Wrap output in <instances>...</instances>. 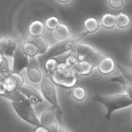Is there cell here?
Here are the masks:
<instances>
[{"mask_svg":"<svg viewBox=\"0 0 132 132\" xmlns=\"http://www.w3.org/2000/svg\"><path fill=\"white\" fill-rule=\"evenodd\" d=\"M86 31L81 32L74 36H71L70 38L65 40H62L52 46L48 50L46 54L39 55L38 57V62L41 67H43L45 62L49 59L59 56L68 51H71L77 43L83 39L88 35Z\"/></svg>","mask_w":132,"mask_h":132,"instance_id":"1","label":"cell"},{"mask_svg":"<svg viewBox=\"0 0 132 132\" xmlns=\"http://www.w3.org/2000/svg\"><path fill=\"white\" fill-rule=\"evenodd\" d=\"M94 99L105 107L106 110L105 117L107 120L110 119L112 113L118 110L125 108L132 105V99L126 94L103 96L96 95Z\"/></svg>","mask_w":132,"mask_h":132,"instance_id":"2","label":"cell"},{"mask_svg":"<svg viewBox=\"0 0 132 132\" xmlns=\"http://www.w3.org/2000/svg\"><path fill=\"white\" fill-rule=\"evenodd\" d=\"M54 84L66 88L74 87L78 81V76L73 72L72 67H68L64 62L59 63L57 70L51 76Z\"/></svg>","mask_w":132,"mask_h":132,"instance_id":"3","label":"cell"},{"mask_svg":"<svg viewBox=\"0 0 132 132\" xmlns=\"http://www.w3.org/2000/svg\"><path fill=\"white\" fill-rule=\"evenodd\" d=\"M41 94L51 104L52 106L56 108L57 115H63V111L58 103L57 95L55 86L52 82H50L45 76L41 82Z\"/></svg>","mask_w":132,"mask_h":132,"instance_id":"4","label":"cell"},{"mask_svg":"<svg viewBox=\"0 0 132 132\" xmlns=\"http://www.w3.org/2000/svg\"><path fill=\"white\" fill-rule=\"evenodd\" d=\"M24 77L21 73L12 72L9 77L3 78L0 77V92L18 90L24 85Z\"/></svg>","mask_w":132,"mask_h":132,"instance_id":"5","label":"cell"},{"mask_svg":"<svg viewBox=\"0 0 132 132\" xmlns=\"http://www.w3.org/2000/svg\"><path fill=\"white\" fill-rule=\"evenodd\" d=\"M0 95L10 100L13 103L16 104L17 105L35 113L34 110L32 108V104L30 103L27 98L19 90H14V91L12 92L5 90L3 92H0Z\"/></svg>","mask_w":132,"mask_h":132,"instance_id":"6","label":"cell"},{"mask_svg":"<svg viewBox=\"0 0 132 132\" xmlns=\"http://www.w3.org/2000/svg\"><path fill=\"white\" fill-rule=\"evenodd\" d=\"M29 66L28 56L24 52L22 46H19L13 57V65L12 71L16 73H21L24 68Z\"/></svg>","mask_w":132,"mask_h":132,"instance_id":"7","label":"cell"},{"mask_svg":"<svg viewBox=\"0 0 132 132\" xmlns=\"http://www.w3.org/2000/svg\"><path fill=\"white\" fill-rule=\"evenodd\" d=\"M12 106L17 114L18 115V116L21 119L24 120L25 122H27L28 123L36 127H39V126H41L40 120L35 115V113L28 110L25 109V108H22V107L17 105L14 103H12Z\"/></svg>","mask_w":132,"mask_h":132,"instance_id":"8","label":"cell"},{"mask_svg":"<svg viewBox=\"0 0 132 132\" xmlns=\"http://www.w3.org/2000/svg\"><path fill=\"white\" fill-rule=\"evenodd\" d=\"M72 50L78 55L80 61L83 60L89 55L100 52V51L97 50L90 44L81 42L77 43Z\"/></svg>","mask_w":132,"mask_h":132,"instance_id":"9","label":"cell"},{"mask_svg":"<svg viewBox=\"0 0 132 132\" xmlns=\"http://www.w3.org/2000/svg\"><path fill=\"white\" fill-rule=\"evenodd\" d=\"M18 90L27 98L32 105L43 102V99L40 93L32 86L23 85V86H20Z\"/></svg>","mask_w":132,"mask_h":132,"instance_id":"10","label":"cell"},{"mask_svg":"<svg viewBox=\"0 0 132 132\" xmlns=\"http://www.w3.org/2000/svg\"><path fill=\"white\" fill-rule=\"evenodd\" d=\"M95 68L90 62L87 60H81L72 67L73 70L77 76H88Z\"/></svg>","mask_w":132,"mask_h":132,"instance_id":"11","label":"cell"},{"mask_svg":"<svg viewBox=\"0 0 132 132\" xmlns=\"http://www.w3.org/2000/svg\"><path fill=\"white\" fill-rule=\"evenodd\" d=\"M116 67V63L111 56L104 58L101 61L98 65L97 68L99 72L103 75H109L115 70Z\"/></svg>","mask_w":132,"mask_h":132,"instance_id":"12","label":"cell"},{"mask_svg":"<svg viewBox=\"0 0 132 132\" xmlns=\"http://www.w3.org/2000/svg\"><path fill=\"white\" fill-rule=\"evenodd\" d=\"M57 114V110L53 106H50L45 110L41 114L40 117V122L42 126L46 127L55 120V116Z\"/></svg>","mask_w":132,"mask_h":132,"instance_id":"13","label":"cell"},{"mask_svg":"<svg viewBox=\"0 0 132 132\" xmlns=\"http://www.w3.org/2000/svg\"><path fill=\"white\" fill-rule=\"evenodd\" d=\"M45 30V24L40 20H36L30 23L28 28V32L32 37L43 36Z\"/></svg>","mask_w":132,"mask_h":132,"instance_id":"14","label":"cell"},{"mask_svg":"<svg viewBox=\"0 0 132 132\" xmlns=\"http://www.w3.org/2000/svg\"><path fill=\"white\" fill-rule=\"evenodd\" d=\"M24 52L30 57H34L37 55H39L40 49L38 45L34 41L30 39L25 41L22 46Z\"/></svg>","mask_w":132,"mask_h":132,"instance_id":"15","label":"cell"},{"mask_svg":"<svg viewBox=\"0 0 132 132\" xmlns=\"http://www.w3.org/2000/svg\"><path fill=\"white\" fill-rule=\"evenodd\" d=\"M27 74L28 79L33 82H41L43 76L41 70L37 67L29 65L27 68Z\"/></svg>","mask_w":132,"mask_h":132,"instance_id":"16","label":"cell"},{"mask_svg":"<svg viewBox=\"0 0 132 132\" xmlns=\"http://www.w3.org/2000/svg\"><path fill=\"white\" fill-rule=\"evenodd\" d=\"M55 37L60 40H65L71 37V30L67 24L60 23L54 31Z\"/></svg>","mask_w":132,"mask_h":132,"instance_id":"17","label":"cell"},{"mask_svg":"<svg viewBox=\"0 0 132 132\" xmlns=\"http://www.w3.org/2000/svg\"><path fill=\"white\" fill-rule=\"evenodd\" d=\"M110 81L115 82H118L122 86L123 90L126 92V94L132 99V83L129 82L125 79L122 76H117L116 77L111 79Z\"/></svg>","mask_w":132,"mask_h":132,"instance_id":"18","label":"cell"},{"mask_svg":"<svg viewBox=\"0 0 132 132\" xmlns=\"http://www.w3.org/2000/svg\"><path fill=\"white\" fill-rule=\"evenodd\" d=\"M18 46H19L18 45V42L15 39L12 38V37L8 39L6 47H5L3 54L2 55H3L5 57L7 56L13 57Z\"/></svg>","mask_w":132,"mask_h":132,"instance_id":"19","label":"cell"},{"mask_svg":"<svg viewBox=\"0 0 132 132\" xmlns=\"http://www.w3.org/2000/svg\"><path fill=\"white\" fill-rule=\"evenodd\" d=\"M84 27L85 30L89 34L94 33L99 28V21L95 18H89L84 22Z\"/></svg>","mask_w":132,"mask_h":132,"instance_id":"20","label":"cell"},{"mask_svg":"<svg viewBox=\"0 0 132 132\" xmlns=\"http://www.w3.org/2000/svg\"><path fill=\"white\" fill-rule=\"evenodd\" d=\"M30 40L36 43L37 45L39 46V55H42L46 54V52L48 50V42L47 39L43 36L36 37H31Z\"/></svg>","mask_w":132,"mask_h":132,"instance_id":"21","label":"cell"},{"mask_svg":"<svg viewBox=\"0 0 132 132\" xmlns=\"http://www.w3.org/2000/svg\"><path fill=\"white\" fill-rule=\"evenodd\" d=\"M101 23L105 28H113L116 25V16L112 14H105L102 17Z\"/></svg>","mask_w":132,"mask_h":132,"instance_id":"22","label":"cell"},{"mask_svg":"<svg viewBox=\"0 0 132 132\" xmlns=\"http://www.w3.org/2000/svg\"><path fill=\"white\" fill-rule=\"evenodd\" d=\"M59 63L55 58H51L45 62L43 68L48 76H52L57 70Z\"/></svg>","mask_w":132,"mask_h":132,"instance_id":"23","label":"cell"},{"mask_svg":"<svg viewBox=\"0 0 132 132\" xmlns=\"http://www.w3.org/2000/svg\"><path fill=\"white\" fill-rule=\"evenodd\" d=\"M0 73L3 78H6L10 76L12 71L10 70L9 62L6 57L2 54H0Z\"/></svg>","mask_w":132,"mask_h":132,"instance_id":"24","label":"cell"},{"mask_svg":"<svg viewBox=\"0 0 132 132\" xmlns=\"http://www.w3.org/2000/svg\"><path fill=\"white\" fill-rule=\"evenodd\" d=\"M130 24H131V18L126 14L120 12L116 16V25L119 28H127Z\"/></svg>","mask_w":132,"mask_h":132,"instance_id":"25","label":"cell"},{"mask_svg":"<svg viewBox=\"0 0 132 132\" xmlns=\"http://www.w3.org/2000/svg\"><path fill=\"white\" fill-rule=\"evenodd\" d=\"M86 89L82 86H76L72 91V96L77 101H83L86 98Z\"/></svg>","mask_w":132,"mask_h":132,"instance_id":"26","label":"cell"},{"mask_svg":"<svg viewBox=\"0 0 132 132\" xmlns=\"http://www.w3.org/2000/svg\"><path fill=\"white\" fill-rule=\"evenodd\" d=\"M59 24L60 23H59V19L57 17L52 16L46 19L45 22V27L48 30L55 31Z\"/></svg>","mask_w":132,"mask_h":132,"instance_id":"27","label":"cell"},{"mask_svg":"<svg viewBox=\"0 0 132 132\" xmlns=\"http://www.w3.org/2000/svg\"><path fill=\"white\" fill-rule=\"evenodd\" d=\"M116 67L119 70L125 79L132 83V70L126 68L118 63H116Z\"/></svg>","mask_w":132,"mask_h":132,"instance_id":"28","label":"cell"},{"mask_svg":"<svg viewBox=\"0 0 132 132\" xmlns=\"http://www.w3.org/2000/svg\"><path fill=\"white\" fill-rule=\"evenodd\" d=\"M110 6L114 9H120L123 6V0H108Z\"/></svg>","mask_w":132,"mask_h":132,"instance_id":"29","label":"cell"},{"mask_svg":"<svg viewBox=\"0 0 132 132\" xmlns=\"http://www.w3.org/2000/svg\"><path fill=\"white\" fill-rule=\"evenodd\" d=\"M8 39L6 37H1L0 40V54H3V52L6 47Z\"/></svg>","mask_w":132,"mask_h":132,"instance_id":"30","label":"cell"},{"mask_svg":"<svg viewBox=\"0 0 132 132\" xmlns=\"http://www.w3.org/2000/svg\"><path fill=\"white\" fill-rule=\"evenodd\" d=\"M57 121L59 122H60V123H61V125H63V128H64V130L65 132H72L70 131V130H69V129L67 127V126H66L64 124V122H63V119H62V115H57Z\"/></svg>","mask_w":132,"mask_h":132,"instance_id":"31","label":"cell"},{"mask_svg":"<svg viewBox=\"0 0 132 132\" xmlns=\"http://www.w3.org/2000/svg\"><path fill=\"white\" fill-rule=\"evenodd\" d=\"M34 132H50L44 126H39V127H36V128L35 129Z\"/></svg>","mask_w":132,"mask_h":132,"instance_id":"32","label":"cell"},{"mask_svg":"<svg viewBox=\"0 0 132 132\" xmlns=\"http://www.w3.org/2000/svg\"><path fill=\"white\" fill-rule=\"evenodd\" d=\"M59 131H58V132H65V131H64V128H63V125H61V123L59 122Z\"/></svg>","mask_w":132,"mask_h":132,"instance_id":"33","label":"cell"},{"mask_svg":"<svg viewBox=\"0 0 132 132\" xmlns=\"http://www.w3.org/2000/svg\"><path fill=\"white\" fill-rule=\"evenodd\" d=\"M58 1L61 3H67L70 1V0H57Z\"/></svg>","mask_w":132,"mask_h":132,"instance_id":"34","label":"cell"}]
</instances>
